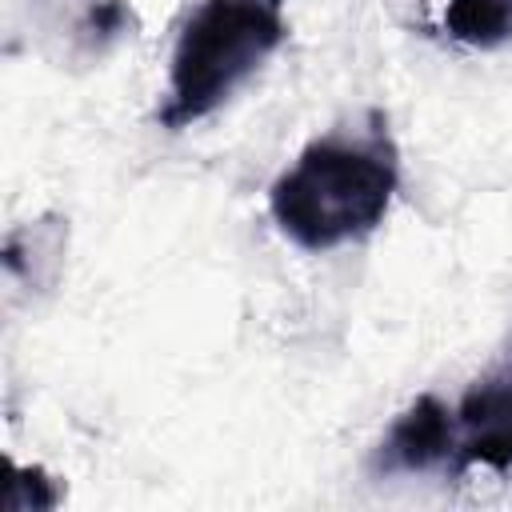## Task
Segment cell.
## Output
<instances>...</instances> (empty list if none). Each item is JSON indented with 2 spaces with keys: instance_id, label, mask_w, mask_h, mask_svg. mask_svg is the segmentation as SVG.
Listing matches in <instances>:
<instances>
[{
  "instance_id": "7a4b0ae2",
  "label": "cell",
  "mask_w": 512,
  "mask_h": 512,
  "mask_svg": "<svg viewBox=\"0 0 512 512\" xmlns=\"http://www.w3.org/2000/svg\"><path fill=\"white\" fill-rule=\"evenodd\" d=\"M284 0H200L172 48L160 128L180 132L224 108L284 44Z\"/></svg>"
},
{
  "instance_id": "3957f363",
  "label": "cell",
  "mask_w": 512,
  "mask_h": 512,
  "mask_svg": "<svg viewBox=\"0 0 512 512\" xmlns=\"http://www.w3.org/2000/svg\"><path fill=\"white\" fill-rule=\"evenodd\" d=\"M452 416H456L452 472H468V468L508 472L512 468V368H496L480 376L460 396Z\"/></svg>"
},
{
  "instance_id": "6da1fadb",
  "label": "cell",
  "mask_w": 512,
  "mask_h": 512,
  "mask_svg": "<svg viewBox=\"0 0 512 512\" xmlns=\"http://www.w3.org/2000/svg\"><path fill=\"white\" fill-rule=\"evenodd\" d=\"M400 188V152L384 112L316 136L268 188L276 228L304 252H328L376 232Z\"/></svg>"
},
{
  "instance_id": "277c9868",
  "label": "cell",
  "mask_w": 512,
  "mask_h": 512,
  "mask_svg": "<svg viewBox=\"0 0 512 512\" xmlns=\"http://www.w3.org/2000/svg\"><path fill=\"white\" fill-rule=\"evenodd\" d=\"M452 456H456V416L440 396L424 392L388 424L368 464L376 476H416L452 464Z\"/></svg>"
},
{
  "instance_id": "5b68a950",
  "label": "cell",
  "mask_w": 512,
  "mask_h": 512,
  "mask_svg": "<svg viewBox=\"0 0 512 512\" xmlns=\"http://www.w3.org/2000/svg\"><path fill=\"white\" fill-rule=\"evenodd\" d=\"M444 28L464 48H504L512 44V0H448Z\"/></svg>"
}]
</instances>
